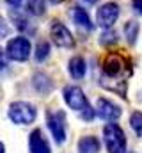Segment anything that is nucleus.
I'll list each match as a JSON object with an SVG mask.
<instances>
[{
    "label": "nucleus",
    "instance_id": "nucleus-1",
    "mask_svg": "<svg viewBox=\"0 0 142 153\" xmlns=\"http://www.w3.org/2000/svg\"><path fill=\"white\" fill-rule=\"evenodd\" d=\"M101 71H103L105 78H110V80L121 78V80H124L132 73V66L121 53L108 52L105 55V59H103V62H101Z\"/></svg>",
    "mask_w": 142,
    "mask_h": 153
},
{
    "label": "nucleus",
    "instance_id": "nucleus-2",
    "mask_svg": "<svg viewBox=\"0 0 142 153\" xmlns=\"http://www.w3.org/2000/svg\"><path fill=\"white\" fill-rule=\"evenodd\" d=\"M103 143L108 153H128V141H126V134L124 130L114 121V123H106L103 126Z\"/></svg>",
    "mask_w": 142,
    "mask_h": 153
},
{
    "label": "nucleus",
    "instance_id": "nucleus-3",
    "mask_svg": "<svg viewBox=\"0 0 142 153\" xmlns=\"http://www.w3.org/2000/svg\"><path fill=\"white\" fill-rule=\"evenodd\" d=\"M7 116L14 125H32L37 117V109L29 102H13L7 109Z\"/></svg>",
    "mask_w": 142,
    "mask_h": 153
},
{
    "label": "nucleus",
    "instance_id": "nucleus-4",
    "mask_svg": "<svg viewBox=\"0 0 142 153\" xmlns=\"http://www.w3.org/2000/svg\"><path fill=\"white\" fill-rule=\"evenodd\" d=\"M46 126L57 144H64L68 137V128H66V114L64 111H48L46 112Z\"/></svg>",
    "mask_w": 142,
    "mask_h": 153
},
{
    "label": "nucleus",
    "instance_id": "nucleus-5",
    "mask_svg": "<svg viewBox=\"0 0 142 153\" xmlns=\"http://www.w3.org/2000/svg\"><path fill=\"white\" fill-rule=\"evenodd\" d=\"M5 53L11 61H16V62H25L29 61L30 53H32V45L29 38L25 36H16V38L9 39L7 41V46H5Z\"/></svg>",
    "mask_w": 142,
    "mask_h": 153
},
{
    "label": "nucleus",
    "instance_id": "nucleus-6",
    "mask_svg": "<svg viewBox=\"0 0 142 153\" xmlns=\"http://www.w3.org/2000/svg\"><path fill=\"white\" fill-rule=\"evenodd\" d=\"M50 38L53 41V45L59 46V48H66V50L75 48V38H73L71 30L59 20L52 22V25H50Z\"/></svg>",
    "mask_w": 142,
    "mask_h": 153
},
{
    "label": "nucleus",
    "instance_id": "nucleus-7",
    "mask_svg": "<svg viewBox=\"0 0 142 153\" xmlns=\"http://www.w3.org/2000/svg\"><path fill=\"white\" fill-rule=\"evenodd\" d=\"M62 98H64L66 105L70 109H73V111H76V112H82L84 109H87L91 105L89 100H87V96H85V93L78 85H75V84L66 85L62 89Z\"/></svg>",
    "mask_w": 142,
    "mask_h": 153
},
{
    "label": "nucleus",
    "instance_id": "nucleus-8",
    "mask_svg": "<svg viewBox=\"0 0 142 153\" xmlns=\"http://www.w3.org/2000/svg\"><path fill=\"white\" fill-rule=\"evenodd\" d=\"M119 14H121V9H119V4L117 2H105L96 11V23L103 30L105 29H112L115 25Z\"/></svg>",
    "mask_w": 142,
    "mask_h": 153
},
{
    "label": "nucleus",
    "instance_id": "nucleus-9",
    "mask_svg": "<svg viewBox=\"0 0 142 153\" xmlns=\"http://www.w3.org/2000/svg\"><path fill=\"white\" fill-rule=\"evenodd\" d=\"M121 114H123V109L117 103H114L108 98H98V102H96V116L100 119H103L106 123H114V121H117L121 117Z\"/></svg>",
    "mask_w": 142,
    "mask_h": 153
},
{
    "label": "nucleus",
    "instance_id": "nucleus-10",
    "mask_svg": "<svg viewBox=\"0 0 142 153\" xmlns=\"http://www.w3.org/2000/svg\"><path fill=\"white\" fill-rule=\"evenodd\" d=\"M29 153H52L50 143L41 128H36L29 135Z\"/></svg>",
    "mask_w": 142,
    "mask_h": 153
},
{
    "label": "nucleus",
    "instance_id": "nucleus-11",
    "mask_svg": "<svg viewBox=\"0 0 142 153\" xmlns=\"http://www.w3.org/2000/svg\"><path fill=\"white\" fill-rule=\"evenodd\" d=\"M30 84H32L34 91L37 94H41V96H46V94H50V93L53 91V80H52V76L46 75V73H43V71L34 73Z\"/></svg>",
    "mask_w": 142,
    "mask_h": 153
},
{
    "label": "nucleus",
    "instance_id": "nucleus-12",
    "mask_svg": "<svg viewBox=\"0 0 142 153\" xmlns=\"http://www.w3.org/2000/svg\"><path fill=\"white\" fill-rule=\"evenodd\" d=\"M71 18H73V22H75L78 27H82V29H85V30H92V29H94V23H92L89 13H87L82 5H73V7H71Z\"/></svg>",
    "mask_w": 142,
    "mask_h": 153
},
{
    "label": "nucleus",
    "instance_id": "nucleus-13",
    "mask_svg": "<svg viewBox=\"0 0 142 153\" xmlns=\"http://www.w3.org/2000/svg\"><path fill=\"white\" fill-rule=\"evenodd\" d=\"M68 71H70L71 78L82 80V78L85 76V73H87V62H85V59H84L82 55L71 57L70 62H68Z\"/></svg>",
    "mask_w": 142,
    "mask_h": 153
},
{
    "label": "nucleus",
    "instance_id": "nucleus-14",
    "mask_svg": "<svg viewBox=\"0 0 142 153\" xmlns=\"http://www.w3.org/2000/svg\"><path fill=\"white\" fill-rule=\"evenodd\" d=\"M9 18H11V22L14 23V27H16L20 32H30V30H32V25H30L27 14H23V13L20 11V7L9 9Z\"/></svg>",
    "mask_w": 142,
    "mask_h": 153
},
{
    "label": "nucleus",
    "instance_id": "nucleus-15",
    "mask_svg": "<svg viewBox=\"0 0 142 153\" xmlns=\"http://www.w3.org/2000/svg\"><path fill=\"white\" fill-rule=\"evenodd\" d=\"M76 150H78V153H100L101 143H100V139L94 137V135H84V137L78 141Z\"/></svg>",
    "mask_w": 142,
    "mask_h": 153
},
{
    "label": "nucleus",
    "instance_id": "nucleus-16",
    "mask_svg": "<svg viewBox=\"0 0 142 153\" xmlns=\"http://www.w3.org/2000/svg\"><path fill=\"white\" fill-rule=\"evenodd\" d=\"M123 34L128 41V45L135 46L137 45V39H139V34H141V23L137 20H128L124 23V29H123Z\"/></svg>",
    "mask_w": 142,
    "mask_h": 153
},
{
    "label": "nucleus",
    "instance_id": "nucleus-17",
    "mask_svg": "<svg viewBox=\"0 0 142 153\" xmlns=\"http://www.w3.org/2000/svg\"><path fill=\"white\" fill-rule=\"evenodd\" d=\"M27 13L32 16H43L46 13V0H27Z\"/></svg>",
    "mask_w": 142,
    "mask_h": 153
},
{
    "label": "nucleus",
    "instance_id": "nucleus-18",
    "mask_svg": "<svg viewBox=\"0 0 142 153\" xmlns=\"http://www.w3.org/2000/svg\"><path fill=\"white\" fill-rule=\"evenodd\" d=\"M50 57V43L48 41H39L36 45V50H34V59L37 62H43Z\"/></svg>",
    "mask_w": 142,
    "mask_h": 153
},
{
    "label": "nucleus",
    "instance_id": "nucleus-19",
    "mask_svg": "<svg viewBox=\"0 0 142 153\" xmlns=\"http://www.w3.org/2000/svg\"><path fill=\"white\" fill-rule=\"evenodd\" d=\"M117 43H119V36H117L115 30L105 29L101 32V36H100V45L101 46H112V45H117Z\"/></svg>",
    "mask_w": 142,
    "mask_h": 153
},
{
    "label": "nucleus",
    "instance_id": "nucleus-20",
    "mask_svg": "<svg viewBox=\"0 0 142 153\" xmlns=\"http://www.w3.org/2000/svg\"><path fill=\"white\" fill-rule=\"evenodd\" d=\"M130 126L137 137H142V111H133L130 114Z\"/></svg>",
    "mask_w": 142,
    "mask_h": 153
},
{
    "label": "nucleus",
    "instance_id": "nucleus-21",
    "mask_svg": "<svg viewBox=\"0 0 142 153\" xmlns=\"http://www.w3.org/2000/svg\"><path fill=\"white\" fill-rule=\"evenodd\" d=\"M78 114H80V119H82V121H87V123H91V121L96 117V109L89 105L87 109H84V111H82V112H78Z\"/></svg>",
    "mask_w": 142,
    "mask_h": 153
},
{
    "label": "nucleus",
    "instance_id": "nucleus-22",
    "mask_svg": "<svg viewBox=\"0 0 142 153\" xmlns=\"http://www.w3.org/2000/svg\"><path fill=\"white\" fill-rule=\"evenodd\" d=\"M9 34H11V27H9V23L0 16V39L7 38Z\"/></svg>",
    "mask_w": 142,
    "mask_h": 153
},
{
    "label": "nucleus",
    "instance_id": "nucleus-23",
    "mask_svg": "<svg viewBox=\"0 0 142 153\" xmlns=\"http://www.w3.org/2000/svg\"><path fill=\"white\" fill-rule=\"evenodd\" d=\"M7 66H9V57H7L5 50H4V48H0V71H5V70H7Z\"/></svg>",
    "mask_w": 142,
    "mask_h": 153
},
{
    "label": "nucleus",
    "instance_id": "nucleus-24",
    "mask_svg": "<svg viewBox=\"0 0 142 153\" xmlns=\"http://www.w3.org/2000/svg\"><path fill=\"white\" fill-rule=\"evenodd\" d=\"M132 9H133L139 16H142V0H132Z\"/></svg>",
    "mask_w": 142,
    "mask_h": 153
},
{
    "label": "nucleus",
    "instance_id": "nucleus-25",
    "mask_svg": "<svg viewBox=\"0 0 142 153\" xmlns=\"http://www.w3.org/2000/svg\"><path fill=\"white\" fill-rule=\"evenodd\" d=\"M5 4L11 5V7H20L23 4V0H5Z\"/></svg>",
    "mask_w": 142,
    "mask_h": 153
},
{
    "label": "nucleus",
    "instance_id": "nucleus-26",
    "mask_svg": "<svg viewBox=\"0 0 142 153\" xmlns=\"http://www.w3.org/2000/svg\"><path fill=\"white\" fill-rule=\"evenodd\" d=\"M84 2H85L87 5H94V4H98L100 0H84Z\"/></svg>",
    "mask_w": 142,
    "mask_h": 153
},
{
    "label": "nucleus",
    "instance_id": "nucleus-27",
    "mask_svg": "<svg viewBox=\"0 0 142 153\" xmlns=\"http://www.w3.org/2000/svg\"><path fill=\"white\" fill-rule=\"evenodd\" d=\"M0 153H5V146H4V143L0 141Z\"/></svg>",
    "mask_w": 142,
    "mask_h": 153
},
{
    "label": "nucleus",
    "instance_id": "nucleus-28",
    "mask_svg": "<svg viewBox=\"0 0 142 153\" xmlns=\"http://www.w3.org/2000/svg\"><path fill=\"white\" fill-rule=\"evenodd\" d=\"M62 2H64V0H50V4H55V5H57V4H62Z\"/></svg>",
    "mask_w": 142,
    "mask_h": 153
}]
</instances>
